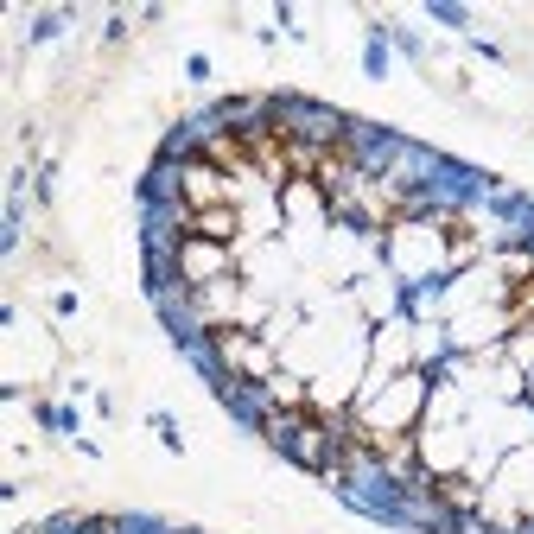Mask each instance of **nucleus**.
<instances>
[{"label":"nucleus","mask_w":534,"mask_h":534,"mask_svg":"<svg viewBox=\"0 0 534 534\" xmlns=\"http://www.w3.org/2000/svg\"><path fill=\"white\" fill-rule=\"evenodd\" d=\"M515 306H522V312H534V280H522V293H515Z\"/></svg>","instance_id":"1"}]
</instances>
